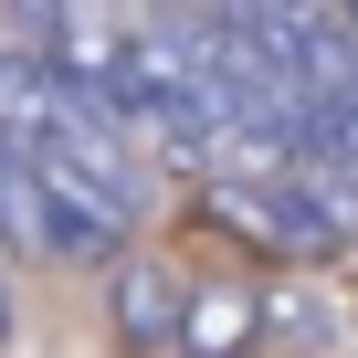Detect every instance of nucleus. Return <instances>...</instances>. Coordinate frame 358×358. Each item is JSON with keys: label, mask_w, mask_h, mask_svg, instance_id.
I'll return each mask as SVG.
<instances>
[{"label": "nucleus", "mask_w": 358, "mask_h": 358, "mask_svg": "<svg viewBox=\"0 0 358 358\" xmlns=\"http://www.w3.org/2000/svg\"><path fill=\"white\" fill-rule=\"evenodd\" d=\"M106 306H116V337H127L137 358H179V337H190V306H201V285L179 274L169 253H127V264L106 274Z\"/></svg>", "instance_id": "f03ea898"}, {"label": "nucleus", "mask_w": 358, "mask_h": 358, "mask_svg": "<svg viewBox=\"0 0 358 358\" xmlns=\"http://www.w3.org/2000/svg\"><path fill=\"white\" fill-rule=\"evenodd\" d=\"M232 211H253V232L274 253H295V264H337L358 243V190H348V179H316V169L264 179V190H243Z\"/></svg>", "instance_id": "f257e3e1"}, {"label": "nucleus", "mask_w": 358, "mask_h": 358, "mask_svg": "<svg viewBox=\"0 0 358 358\" xmlns=\"http://www.w3.org/2000/svg\"><path fill=\"white\" fill-rule=\"evenodd\" d=\"M0 264H43V169L22 137H0Z\"/></svg>", "instance_id": "7ed1b4c3"}, {"label": "nucleus", "mask_w": 358, "mask_h": 358, "mask_svg": "<svg viewBox=\"0 0 358 358\" xmlns=\"http://www.w3.org/2000/svg\"><path fill=\"white\" fill-rule=\"evenodd\" d=\"M337 22H348V43H358V0H337Z\"/></svg>", "instance_id": "0eeeda50"}, {"label": "nucleus", "mask_w": 358, "mask_h": 358, "mask_svg": "<svg viewBox=\"0 0 358 358\" xmlns=\"http://www.w3.org/2000/svg\"><path fill=\"white\" fill-rule=\"evenodd\" d=\"M232 337H253V295H232V285H201V306H190V337H179V358H222Z\"/></svg>", "instance_id": "20e7f679"}, {"label": "nucleus", "mask_w": 358, "mask_h": 358, "mask_svg": "<svg viewBox=\"0 0 358 358\" xmlns=\"http://www.w3.org/2000/svg\"><path fill=\"white\" fill-rule=\"evenodd\" d=\"M0 348H11V264H0Z\"/></svg>", "instance_id": "423d86ee"}, {"label": "nucleus", "mask_w": 358, "mask_h": 358, "mask_svg": "<svg viewBox=\"0 0 358 358\" xmlns=\"http://www.w3.org/2000/svg\"><path fill=\"white\" fill-rule=\"evenodd\" d=\"M74 11H106V22H148L158 0H74Z\"/></svg>", "instance_id": "39448f33"}]
</instances>
